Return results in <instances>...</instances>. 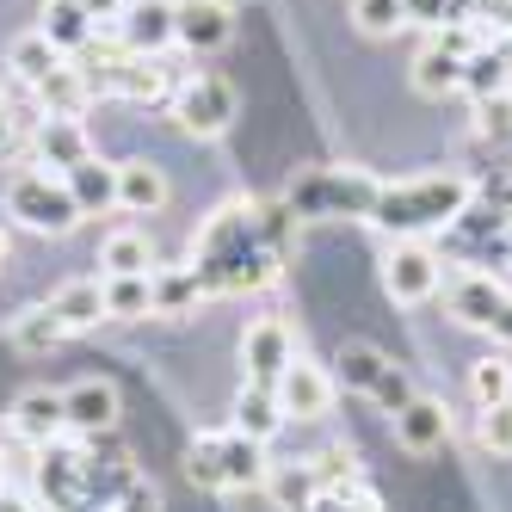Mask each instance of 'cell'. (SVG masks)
I'll use <instances>...</instances> for the list:
<instances>
[{"instance_id": "1", "label": "cell", "mask_w": 512, "mask_h": 512, "mask_svg": "<svg viewBox=\"0 0 512 512\" xmlns=\"http://www.w3.org/2000/svg\"><path fill=\"white\" fill-rule=\"evenodd\" d=\"M290 241H297V216L290 204H260V198H229L210 210V223L192 241V272L204 297H247V290L278 284Z\"/></svg>"}, {"instance_id": "2", "label": "cell", "mask_w": 512, "mask_h": 512, "mask_svg": "<svg viewBox=\"0 0 512 512\" xmlns=\"http://www.w3.org/2000/svg\"><path fill=\"white\" fill-rule=\"evenodd\" d=\"M475 179L469 173H420V179H383V192L371 204V223L389 241H426L438 229H451L469 216Z\"/></svg>"}, {"instance_id": "3", "label": "cell", "mask_w": 512, "mask_h": 512, "mask_svg": "<svg viewBox=\"0 0 512 512\" xmlns=\"http://www.w3.org/2000/svg\"><path fill=\"white\" fill-rule=\"evenodd\" d=\"M377 192H383V179L364 173V167H309L303 179H290L284 204L297 223H346V216L371 223Z\"/></svg>"}, {"instance_id": "4", "label": "cell", "mask_w": 512, "mask_h": 512, "mask_svg": "<svg viewBox=\"0 0 512 512\" xmlns=\"http://www.w3.org/2000/svg\"><path fill=\"white\" fill-rule=\"evenodd\" d=\"M186 475L210 494H241L266 482V445H253L247 432L223 426V432H198L186 445Z\"/></svg>"}, {"instance_id": "5", "label": "cell", "mask_w": 512, "mask_h": 512, "mask_svg": "<svg viewBox=\"0 0 512 512\" xmlns=\"http://www.w3.org/2000/svg\"><path fill=\"white\" fill-rule=\"evenodd\" d=\"M7 216H13L19 229H31V235H68V229L81 223V204H75V192H68L62 173L31 167V173H13Z\"/></svg>"}, {"instance_id": "6", "label": "cell", "mask_w": 512, "mask_h": 512, "mask_svg": "<svg viewBox=\"0 0 512 512\" xmlns=\"http://www.w3.org/2000/svg\"><path fill=\"white\" fill-rule=\"evenodd\" d=\"M173 124L186 130L192 142H216V136H229L235 112H241V99L223 75H192L186 87H173Z\"/></svg>"}, {"instance_id": "7", "label": "cell", "mask_w": 512, "mask_h": 512, "mask_svg": "<svg viewBox=\"0 0 512 512\" xmlns=\"http://www.w3.org/2000/svg\"><path fill=\"white\" fill-rule=\"evenodd\" d=\"M340 383H346V389H358V395H371L383 414H401V408L414 401L408 371H401V364H389L377 346H364V340H352V346L340 352Z\"/></svg>"}, {"instance_id": "8", "label": "cell", "mask_w": 512, "mask_h": 512, "mask_svg": "<svg viewBox=\"0 0 512 512\" xmlns=\"http://www.w3.org/2000/svg\"><path fill=\"white\" fill-rule=\"evenodd\" d=\"M451 315L475 334H494L500 346H512V290L494 284L488 272H463L451 284Z\"/></svg>"}, {"instance_id": "9", "label": "cell", "mask_w": 512, "mask_h": 512, "mask_svg": "<svg viewBox=\"0 0 512 512\" xmlns=\"http://www.w3.org/2000/svg\"><path fill=\"white\" fill-rule=\"evenodd\" d=\"M438 284H445V260L426 247V241H395L389 247V260H383V290L395 303H432L438 297Z\"/></svg>"}, {"instance_id": "10", "label": "cell", "mask_w": 512, "mask_h": 512, "mask_svg": "<svg viewBox=\"0 0 512 512\" xmlns=\"http://www.w3.org/2000/svg\"><path fill=\"white\" fill-rule=\"evenodd\" d=\"M290 358H297L290 321H278V315L247 321V334H241V371H247V383H253V389H272V383L290 371Z\"/></svg>"}, {"instance_id": "11", "label": "cell", "mask_w": 512, "mask_h": 512, "mask_svg": "<svg viewBox=\"0 0 512 512\" xmlns=\"http://www.w3.org/2000/svg\"><path fill=\"white\" fill-rule=\"evenodd\" d=\"M235 38V7L229 0H173V44L192 56H216Z\"/></svg>"}, {"instance_id": "12", "label": "cell", "mask_w": 512, "mask_h": 512, "mask_svg": "<svg viewBox=\"0 0 512 512\" xmlns=\"http://www.w3.org/2000/svg\"><path fill=\"white\" fill-rule=\"evenodd\" d=\"M334 389H340V383L327 377L321 364H309V358H290V371L272 383L284 420H321L327 408H334Z\"/></svg>"}, {"instance_id": "13", "label": "cell", "mask_w": 512, "mask_h": 512, "mask_svg": "<svg viewBox=\"0 0 512 512\" xmlns=\"http://www.w3.org/2000/svg\"><path fill=\"white\" fill-rule=\"evenodd\" d=\"M62 414H68V432H112L118 426V389L105 383V377H81V383H68L62 389Z\"/></svg>"}, {"instance_id": "14", "label": "cell", "mask_w": 512, "mask_h": 512, "mask_svg": "<svg viewBox=\"0 0 512 512\" xmlns=\"http://www.w3.org/2000/svg\"><path fill=\"white\" fill-rule=\"evenodd\" d=\"M118 44L130 56H161L173 50V0H130L118 19Z\"/></svg>"}, {"instance_id": "15", "label": "cell", "mask_w": 512, "mask_h": 512, "mask_svg": "<svg viewBox=\"0 0 512 512\" xmlns=\"http://www.w3.org/2000/svg\"><path fill=\"white\" fill-rule=\"evenodd\" d=\"M389 420H395V445L414 451V457H432L451 438V414H445V401H432V395H414L408 408L389 414Z\"/></svg>"}, {"instance_id": "16", "label": "cell", "mask_w": 512, "mask_h": 512, "mask_svg": "<svg viewBox=\"0 0 512 512\" xmlns=\"http://www.w3.org/2000/svg\"><path fill=\"white\" fill-rule=\"evenodd\" d=\"M38 93V105H44V118H81L87 105H93V81H87V68L75 62V56H62L50 75L31 87Z\"/></svg>"}, {"instance_id": "17", "label": "cell", "mask_w": 512, "mask_h": 512, "mask_svg": "<svg viewBox=\"0 0 512 512\" xmlns=\"http://www.w3.org/2000/svg\"><path fill=\"white\" fill-rule=\"evenodd\" d=\"M13 432L25 438V445H56V438L68 432V414H62V389H25L13 401Z\"/></svg>"}, {"instance_id": "18", "label": "cell", "mask_w": 512, "mask_h": 512, "mask_svg": "<svg viewBox=\"0 0 512 512\" xmlns=\"http://www.w3.org/2000/svg\"><path fill=\"white\" fill-rule=\"evenodd\" d=\"M87 155H93V142H87L81 118H44L38 124V167L44 173H68V167H81Z\"/></svg>"}, {"instance_id": "19", "label": "cell", "mask_w": 512, "mask_h": 512, "mask_svg": "<svg viewBox=\"0 0 512 512\" xmlns=\"http://www.w3.org/2000/svg\"><path fill=\"white\" fill-rule=\"evenodd\" d=\"M408 81H414L420 99H451V93H463V56H451L438 38H426L414 68H408Z\"/></svg>"}, {"instance_id": "20", "label": "cell", "mask_w": 512, "mask_h": 512, "mask_svg": "<svg viewBox=\"0 0 512 512\" xmlns=\"http://www.w3.org/2000/svg\"><path fill=\"white\" fill-rule=\"evenodd\" d=\"M118 210L124 216L167 210V173L155 161H118Z\"/></svg>"}, {"instance_id": "21", "label": "cell", "mask_w": 512, "mask_h": 512, "mask_svg": "<svg viewBox=\"0 0 512 512\" xmlns=\"http://www.w3.org/2000/svg\"><path fill=\"white\" fill-rule=\"evenodd\" d=\"M266 500L278 512H315L321 500V482H315V463H266Z\"/></svg>"}, {"instance_id": "22", "label": "cell", "mask_w": 512, "mask_h": 512, "mask_svg": "<svg viewBox=\"0 0 512 512\" xmlns=\"http://www.w3.org/2000/svg\"><path fill=\"white\" fill-rule=\"evenodd\" d=\"M62 179H68V192H75L81 216H105V210H118V167H112V161L87 155L81 167H68Z\"/></svg>"}, {"instance_id": "23", "label": "cell", "mask_w": 512, "mask_h": 512, "mask_svg": "<svg viewBox=\"0 0 512 512\" xmlns=\"http://www.w3.org/2000/svg\"><path fill=\"white\" fill-rule=\"evenodd\" d=\"M44 38L62 50V56H87V44L99 38V25L87 19V7L81 0H44Z\"/></svg>"}, {"instance_id": "24", "label": "cell", "mask_w": 512, "mask_h": 512, "mask_svg": "<svg viewBox=\"0 0 512 512\" xmlns=\"http://www.w3.org/2000/svg\"><path fill=\"white\" fill-rule=\"evenodd\" d=\"M99 266L105 278H142V272H155V241L142 229H112L99 241Z\"/></svg>"}, {"instance_id": "25", "label": "cell", "mask_w": 512, "mask_h": 512, "mask_svg": "<svg viewBox=\"0 0 512 512\" xmlns=\"http://www.w3.org/2000/svg\"><path fill=\"white\" fill-rule=\"evenodd\" d=\"M50 315L62 321V334H81V327L105 321V297H99V278H75V284H62L56 297H50Z\"/></svg>"}, {"instance_id": "26", "label": "cell", "mask_w": 512, "mask_h": 512, "mask_svg": "<svg viewBox=\"0 0 512 512\" xmlns=\"http://www.w3.org/2000/svg\"><path fill=\"white\" fill-rule=\"evenodd\" d=\"M278 426H284V408H278V395L272 389H241L235 395V432H247L253 445H272L278 438Z\"/></svg>"}, {"instance_id": "27", "label": "cell", "mask_w": 512, "mask_h": 512, "mask_svg": "<svg viewBox=\"0 0 512 512\" xmlns=\"http://www.w3.org/2000/svg\"><path fill=\"white\" fill-rule=\"evenodd\" d=\"M149 290H155V315H192L204 303V284L192 266H155Z\"/></svg>"}, {"instance_id": "28", "label": "cell", "mask_w": 512, "mask_h": 512, "mask_svg": "<svg viewBox=\"0 0 512 512\" xmlns=\"http://www.w3.org/2000/svg\"><path fill=\"white\" fill-rule=\"evenodd\" d=\"M155 272L142 278H99V297H105V321H142L155 315V290H149Z\"/></svg>"}, {"instance_id": "29", "label": "cell", "mask_w": 512, "mask_h": 512, "mask_svg": "<svg viewBox=\"0 0 512 512\" xmlns=\"http://www.w3.org/2000/svg\"><path fill=\"white\" fill-rule=\"evenodd\" d=\"M62 62V50L44 38V31H19L13 38V50H7V68H13V81H25V87H38L50 68Z\"/></svg>"}, {"instance_id": "30", "label": "cell", "mask_w": 512, "mask_h": 512, "mask_svg": "<svg viewBox=\"0 0 512 512\" xmlns=\"http://www.w3.org/2000/svg\"><path fill=\"white\" fill-rule=\"evenodd\" d=\"M506 87H512V62L500 56V44L475 50V56L463 62V93H469V99H494V93H506Z\"/></svg>"}, {"instance_id": "31", "label": "cell", "mask_w": 512, "mask_h": 512, "mask_svg": "<svg viewBox=\"0 0 512 512\" xmlns=\"http://www.w3.org/2000/svg\"><path fill=\"white\" fill-rule=\"evenodd\" d=\"M469 395L475 408H494V401H512V358L506 352H488L469 364Z\"/></svg>"}, {"instance_id": "32", "label": "cell", "mask_w": 512, "mask_h": 512, "mask_svg": "<svg viewBox=\"0 0 512 512\" xmlns=\"http://www.w3.org/2000/svg\"><path fill=\"white\" fill-rule=\"evenodd\" d=\"M352 25L364 38H395L408 31V0H352Z\"/></svg>"}, {"instance_id": "33", "label": "cell", "mask_w": 512, "mask_h": 512, "mask_svg": "<svg viewBox=\"0 0 512 512\" xmlns=\"http://www.w3.org/2000/svg\"><path fill=\"white\" fill-rule=\"evenodd\" d=\"M7 340H13L19 352H50V346L68 340V334H62V321L50 315V303H38V309H25V315L13 321V334H7Z\"/></svg>"}, {"instance_id": "34", "label": "cell", "mask_w": 512, "mask_h": 512, "mask_svg": "<svg viewBox=\"0 0 512 512\" xmlns=\"http://www.w3.org/2000/svg\"><path fill=\"white\" fill-rule=\"evenodd\" d=\"M475 445L494 451V457H512V401L482 408V420H475Z\"/></svg>"}, {"instance_id": "35", "label": "cell", "mask_w": 512, "mask_h": 512, "mask_svg": "<svg viewBox=\"0 0 512 512\" xmlns=\"http://www.w3.org/2000/svg\"><path fill=\"white\" fill-rule=\"evenodd\" d=\"M463 7H469V0H408V25H426V31H445V25L469 19Z\"/></svg>"}, {"instance_id": "36", "label": "cell", "mask_w": 512, "mask_h": 512, "mask_svg": "<svg viewBox=\"0 0 512 512\" xmlns=\"http://www.w3.org/2000/svg\"><path fill=\"white\" fill-rule=\"evenodd\" d=\"M475 130L482 136H512V87L506 93H494V99H475Z\"/></svg>"}, {"instance_id": "37", "label": "cell", "mask_w": 512, "mask_h": 512, "mask_svg": "<svg viewBox=\"0 0 512 512\" xmlns=\"http://www.w3.org/2000/svg\"><path fill=\"white\" fill-rule=\"evenodd\" d=\"M118 512H161V494L149 482H130V494L118 500Z\"/></svg>"}, {"instance_id": "38", "label": "cell", "mask_w": 512, "mask_h": 512, "mask_svg": "<svg viewBox=\"0 0 512 512\" xmlns=\"http://www.w3.org/2000/svg\"><path fill=\"white\" fill-rule=\"evenodd\" d=\"M19 142H25V118H13L7 105H0V161H7V155L19 149Z\"/></svg>"}, {"instance_id": "39", "label": "cell", "mask_w": 512, "mask_h": 512, "mask_svg": "<svg viewBox=\"0 0 512 512\" xmlns=\"http://www.w3.org/2000/svg\"><path fill=\"white\" fill-rule=\"evenodd\" d=\"M81 7H87V19H93V25H118L130 0H81Z\"/></svg>"}, {"instance_id": "40", "label": "cell", "mask_w": 512, "mask_h": 512, "mask_svg": "<svg viewBox=\"0 0 512 512\" xmlns=\"http://www.w3.org/2000/svg\"><path fill=\"white\" fill-rule=\"evenodd\" d=\"M0 512H38V506H31L25 494H7V488H0Z\"/></svg>"}, {"instance_id": "41", "label": "cell", "mask_w": 512, "mask_h": 512, "mask_svg": "<svg viewBox=\"0 0 512 512\" xmlns=\"http://www.w3.org/2000/svg\"><path fill=\"white\" fill-rule=\"evenodd\" d=\"M346 512H383V506H377V494H371V488H364V494H358V500H352Z\"/></svg>"}, {"instance_id": "42", "label": "cell", "mask_w": 512, "mask_h": 512, "mask_svg": "<svg viewBox=\"0 0 512 512\" xmlns=\"http://www.w3.org/2000/svg\"><path fill=\"white\" fill-rule=\"evenodd\" d=\"M494 44H500V56L512 62V25H500V38H494Z\"/></svg>"}, {"instance_id": "43", "label": "cell", "mask_w": 512, "mask_h": 512, "mask_svg": "<svg viewBox=\"0 0 512 512\" xmlns=\"http://www.w3.org/2000/svg\"><path fill=\"white\" fill-rule=\"evenodd\" d=\"M7 260H13V241H7V229H0V272H7Z\"/></svg>"}, {"instance_id": "44", "label": "cell", "mask_w": 512, "mask_h": 512, "mask_svg": "<svg viewBox=\"0 0 512 512\" xmlns=\"http://www.w3.org/2000/svg\"><path fill=\"white\" fill-rule=\"evenodd\" d=\"M0 488H7V451H0Z\"/></svg>"}, {"instance_id": "45", "label": "cell", "mask_w": 512, "mask_h": 512, "mask_svg": "<svg viewBox=\"0 0 512 512\" xmlns=\"http://www.w3.org/2000/svg\"><path fill=\"white\" fill-rule=\"evenodd\" d=\"M506 253H512V223H506Z\"/></svg>"}, {"instance_id": "46", "label": "cell", "mask_w": 512, "mask_h": 512, "mask_svg": "<svg viewBox=\"0 0 512 512\" xmlns=\"http://www.w3.org/2000/svg\"><path fill=\"white\" fill-rule=\"evenodd\" d=\"M0 105H7V93H0Z\"/></svg>"}, {"instance_id": "47", "label": "cell", "mask_w": 512, "mask_h": 512, "mask_svg": "<svg viewBox=\"0 0 512 512\" xmlns=\"http://www.w3.org/2000/svg\"><path fill=\"white\" fill-rule=\"evenodd\" d=\"M500 7H506V0H500Z\"/></svg>"}]
</instances>
